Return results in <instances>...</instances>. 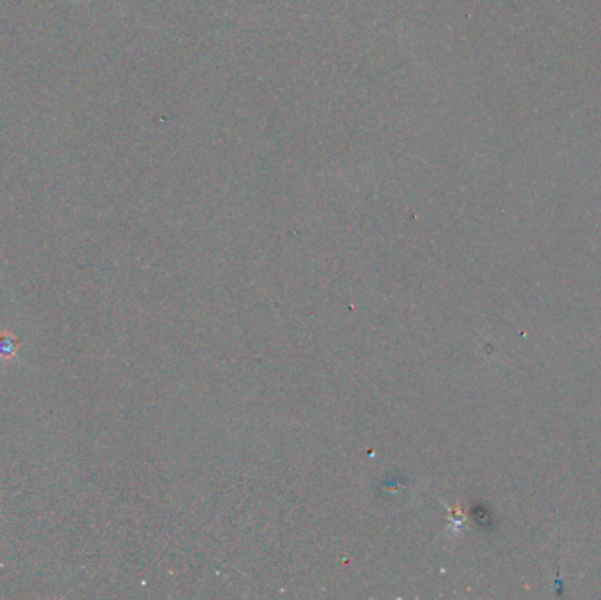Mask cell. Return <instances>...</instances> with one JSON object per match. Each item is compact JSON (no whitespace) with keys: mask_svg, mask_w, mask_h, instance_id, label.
<instances>
[{"mask_svg":"<svg viewBox=\"0 0 601 600\" xmlns=\"http://www.w3.org/2000/svg\"><path fill=\"white\" fill-rule=\"evenodd\" d=\"M22 345V336L11 333V331H2L0 333V361L9 363L16 358L18 351Z\"/></svg>","mask_w":601,"mask_h":600,"instance_id":"obj_1","label":"cell"}]
</instances>
